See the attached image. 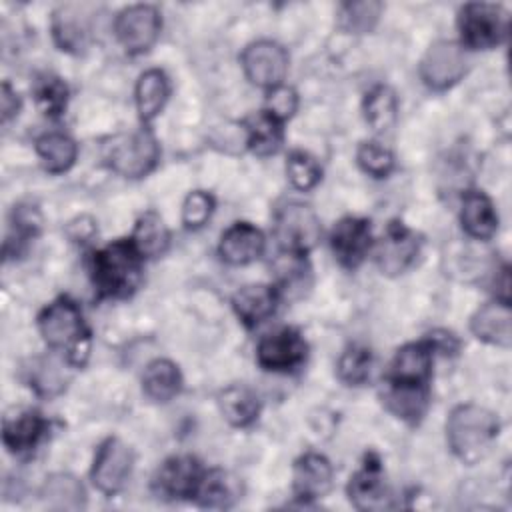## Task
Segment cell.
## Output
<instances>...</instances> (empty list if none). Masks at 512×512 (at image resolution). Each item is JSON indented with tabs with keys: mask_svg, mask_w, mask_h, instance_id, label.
Wrapping results in <instances>:
<instances>
[{
	"mask_svg": "<svg viewBox=\"0 0 512 512\" xmlns=\"http://www.w3.org/2000/svg\"><path fill=\"white\" fill-rule=\"evenodd\" d=\"M498 418L476 404L456 406L446 422V438L450 450L468 464L484 458L496 436H498Z\"/></svg>",
	"mask_w": 512,
	"mask_h": 512,
	"instance_id": "6da1fadb",
	"label": "cell"
},
{
	"mask_svg": "<svg viewBox=\"0 0 512 512\" xmlns=\"http://www.w3.org/2000/svg\"><path fill=\"white\" fill-rule=\"evenodd\" d=\"M142 278V256L130 240H116L92 256V282L100 296L126 298Z\"/></svg>",
	"mask_w": 512,
	"mask_h": 512,
	"instance_id": "7a4b0ae2",
	"label": "cell"
},
{
	"mask_svg": "<svg viewBox=\"0 0 512 512\" xmlns=\"http://www.w3.org/2000/svg\"><path fill=\"white\" fill-rule=\"evenodd\" d=\"M38 328L44 342L54 350H66L68 360L82 366L88 356L90 332L84 326L78 304L66 296L54 300L38 318Z\"/></svg>",
	"mask_w": 512,
	"mask_h": 512,
	"instance_id": "3957f363",
	"label": "cell"
},
{
	"mask_svg": "<svg viewBox=\"0 0 512 512\" xmlns=\"http://www.w3.org/2000/svg\"><path fill=\"white\" fill-rule=\"evenodd\" d=\"M102 156L120 176L140 178L156 166L160 148L148 130H136L108 138L102 146Z\"/></svg>",
	"mask_w": 512,
	"mask_h": 512,
	"instance_id": "277c9868",
	"label": "cell"
},
{
	"mask_svg": "<svg viewBox=\"0 0 512 512\" xmlns=\"http://www.w3.org/2000/svg\"><path fill=\"white\" fill-rule=\"evenodd\" d=\"M462 42L468 48H494L508 34V14L498 4L472 2L460 10L458 18Z\"/></svg>",
	"mask_w": 512,
	"mask_h": 512,
	"instance_id": "5b68a950",
	"label": "cell"
},
{
	"mask_svg": "<svg viewBox=\"0 0 512 512\" xmlns=\"http://www.w3.org/2000/svg\"><path fill=\"white\" fill-rule=\"evenodd\" d=\"M274 232L286 252L306 254L320 240L322 228L316 212L302 202H288L276 210Z\"/></svg>",
	"mask_w": 512,
	"mask_h": 512,
	"instance_id": "8992f818",
	"label": "cell"
},
{
	"mask_svg": "<svg viewBox=\"0 0 512 512\" xmlns=\"http://www.w3.org/2000/svg\"><path fill=\"white\" fill-rule=\"evenodd\" d=\"M162 28L160 12L148 4H134L124 8L114 22L118 42L130 54H142L152 48Z\"/></svg>",
	"mask_w": 512,
	"mask_h": 512,
	"instance_id": "52a82bcc",
	"label": "cell"
},
{
	"mask_svg": "<svg viewBox=\"0 0 512 512\" xmlns=\"http://www.w3.org/2000/svg\"><path fill=\"white\" fill-rule=\"evenodd\" d=\"M242 68L252 84L272 90L286 78L288 54L278 42L258 40L244 48Z\"/></svg>",
	"mask_w": 512,
	"mask_h": 512,
	"instance_id": "ba28073f",
	"label": "cell"
},
{
	"mask_svg": "<svg viewBox=\"0 0 512 512\" xmlns=\"http://www.w3.org/2000/svg\"><path fill=\"white\" fill-rule=\"evenodd\" d=\"M134 464V454L130 446H126L118 438H108L100 444L94 464H92V482L102 494H116L126 484Z\"/></svg>",
	"mask_w": 512,
	"mask_h": 512,
	"instance_id": "9c48e42d",
	"label": "cell"
},
{
	"mask_svg": "<svg viewBox=\"0 0 512 512\" xmlns=\"http://www.w3.org/2000/svg\"><path fill=\"white\" fill-rule=\"evenodd\" d=\"M466 72V56L460 44L450 40L434 42L422 58L420 76L426 86L444 90L458 82Z\"/></svg>",
	"mask_w": 512,
	"mask_h": 512,
	"instance_id": "30bf717a",
	"label": "cell"
},
{
	"mask_svg": "<svg viewBox=\"0 0 512 512\" xmlns=\"http://www.w3.org/2000/svg\"><path fill=\"white\" fill-rule=\"evenodd\" d=\"M306 350V342L298 330L282 328L258 342L256 360L264 370L288 372L304 362Z\"/></svg>",
	"mask_w": 512,
	"mask_h": 512,
	"instance_id": "8fae6325",
	"label": "cell"
},
{
	"mask_svg": "<svg viewBox=\"0 0 512 512\" xmlns=\"http://www.w3.org/2000/svg\"><path fill=\"white\" fill-rule=\"evenodd\" d=\"M330 246L336 260L346 268H356L372 246L370 222L364 218H342L330 236Z\"/></svg>",
	"mask_w": 512,
	"mask_h": 512,
	"instance_id": "7c38bea8",
	"label": "cell"
},
{
	"mask_svg": "<svg viewBox=\"0 0 512 512\" xmlns=\"http://www.w3.org/2000/svg\"><path fill=\"white\" fill-rule=\"evenodd\" d=\"M420 252L418 236L402 222H392L378 246V268L382 274L394 276L404 272Z\"/></svg>",
	"mask_w": 512,
	"mask_h": 512,
	"instance_id": "4fadbf2b",
	"label": "cell"
},
{
	"mask_svg": "<svg viewBox=\"0 0 512 512\" xmlns=\"http://www.w3.org/2000/svg\"><path fill=\"white\" fill-rule=\"evenodd\" d=\"M202 468L192 456L168 458L156 474V490L166 498H192L202 482Z\"/></svg>",
	"mask_w": 512,
	"mask_h": 512,
	"instance_id": "5bb4252c",
	"label": "cell"
},
{
	"mask_svg": "<svg viewBox=\"0 0 512 512\" xmlns=\"http://www.w3.org/2000/svg\"><path fill=\"white\" fill-rule=\"evenodd\" d=\"M434 348L428 340L402 346L390 366L388 382L404 386H426L432 372Z\"/></svg>",
	"mask_w": 512,
	"mask_h": 512,
	"instance_id": "9a60e30c",
	"label": "cell"
},
{
	"mask_svg": "<svg viewBox=\"0 0 512 512\" xmlns=\"http://www.w3.org/2000/svg\"><path fill=\"white\" fill-rule=\"evenodd\" d=\"M348 496L358 510H384L392 506V496L376 458L366 460V464L350 478Z\"/></svg>",
	"mask_w": 512,
	"mask_h": 512,
	"instance_id": "2e32d148",
	"label": "cell"
},
{
	"mask_svg": "<svg viewBox=\"0 0 512 512\" xmlns=\"http://www.w3.org/2000/svg\"><path fill=\"white\" fill-rule=\"evenodd\" d=\"M218 252L222 260L228 264H234V266L250 264L262 256L264 236L256 226L248 222H236L222 234Z\"/></svg>",
	"mask_w": 512,
	"mask_h": 512,
	"instance_id": "e0dca14e",
	"label": "cell"
},
{
	"mask_svg": "<svg viewBox=\"0 0 512 512\" xmlns=\"http://www.w3.org/2000/svg\"><path fill=\"white\" fill-rule=\"evenodd\" d=\"M470 330L482 342L508 348L512 344L510 304L504 300L484 304L474 312L470 320Z\"/></svg>",
	"mask_w": 512,
	"mask_h": 512,
	"instance_id": "ac0fdd59",
	"label": "cell"
},
{
	"mask_svg": "<svg viewBox=\"0 0 512 512\" xmlns=\"http://www.w3.org/2000/svg\"><path fill=\"white\" fill-rule=\"evenodd\" d=\"M332 488V466L316 452L300 456L294 464V492L302 500H316Z\"/></svg>",
	"mask_w": 512,
	"mask_h": 512,
	"instance_id": "d6986e66",
	"label": "cell"
},
{
	"mask_svg": "<svg viewBox=\"0 0 512 512\" xmlns=\"http://www.w3.org/2000/svg\"><path fill=\"white\" fill-rule=\"evenodd\" d=\"M84 6L66 4L54 12L52 34L56 44L68 52H80L90 38V16Z\"/></svg>",
	"mask_w": 512,
	"mask_h": 512,
	"instance_id": "ffe728a7",
	"label": "cell"
},
{
	"mask_svg": "<svg viewBox=\"0 0 512 512\" xmlns=\"http://www.w3.org/2000/svg\"><path fill=\"white\" fill-rule=\"evenodd\" d=\"M46 420L36 410H24L18 416L4 418L2 440L12 454L32 452L44 436Z\"/></svg>",
	"mask_w": 512,
	"mask_h": 512,
	"instance_id": "44dd1931",
	"label": "cell"
},
{
	"mask_svg": "<svg viewBox=\"0 0 512 512\" xmlns=\"http://www.w3.org/2000/svg\"><path fill=\"white\" fill-rule=\"evenodd\" d=\"M276 302H278L276 290L266 284L244 286L232 296V308L248 328L272 316L276 310Z\"/></svg>",
	"mask_w": 512,
	"mask_h": 512,
	"instance_id": "7402d4cb",
	"label": "cell"
},
{
	"mask_svg": "<svg viewBox=\"0 0 512 512\" xmlns=\"http://www.w3.org/2000/svg\"><path fill=\"white\" fill-rule=\"evenodd\" d=\"M460 222L468 236L476 240L492 238L498 228V216L494 212L492 200L484 192H466L462 198Z\"/></svg>",
	"mask_w": 512,
	"mask_h": 512,
	"instance_id": "603a6c76",
	"label": "cell"
},
{
	"mask_svg": "<svg viewBox=\"0 0 512 512\" xmlns=\"http://www.w3.org/2000/svg\"><path fill=\"white\" fill-rule=\"evenodd\" d=\"M182 388V376L174 362L166 358L152 360L142 374V390L154 402L172 400Z\"/></svg>",
	"mask_w": 512,
	"mask_h": 512,
	"instance_id": "cb8c5ba5",
	"label": "cell"
},
{
	"mask_svg": "<svg viewBox=\"0 0 512 512\" xmlns=\"http://www.w3.org/2000/svg\"><path fill=\"white\" fill-rule=\"evenodd\" d=\"M220 412L222 416L238 428L250 426L258 414H260V400L256 396V392L244 384H232L228 386L220 398Z\"/></svg>",
	"mask_w": 512,
	"mask_h": 512,
	"instance_id": "d4e9b609",
	"label": "cell"
},
{
	"mask_svg": "<svg viewBox=\"0 0 512 512\" xmlns=\"http://www.w3.org/2000/svg\"><path fill=\"white\" fill-rule=\"evenodd\" d=\"M170 94V86H168V78L162 70L152 68L146 70L144 74H140L138 82H136V106H138V114L144 122L154 120L160 110L164 108L166 100Z\"/></svg>",
	"mask_w": 512,
	"mask_h": 512,
	"instance_id": "484cf974",
	"label": "cell"
},
{
	"mask_svg": "<svg viewBox=\"0 0 512 512\" xmlns=\"http://www.w3.org/2000/svg\"><path fill=\"white\" fill-rule=\"evenodd\" d=\"M248 148L258 156H270L282 146V120L272 116L268 110H260L246 118Z\"/></svg>",
	"mask_w": 512,
	"mask_h": 512,
	"instance_id": "4316f807",
	"label": "cell"
},
{
	"mask_svg": "<svg viewBox=\"0 0 512 512\" xmlns=\"http://www.w3.org/2000/svg\"><path fill=\"white\" fill-rule=\"evenodd\" d=\"M384 402L390 412L408 422H418L428 406L426 386H404L388 382L384 390Z\"/></svg>",
	"mask_w": 512,
	"mask_h": 512,
	"instance_id": "83f0119b",
	"label": "cell"
},
{
	"mask_svg": "<svg viewBox=\"0 0 512 512\" xmlns=\"http://www.w3.org/2000/svg\"><path fill=\"white\" fill-rule=\"evenodd\" d=\"M238 496H240L238 480L230 472H224L220 468L204 474L196 492L198 502L208 508H228L238 500Z\"/></svg>",
	"mask_w": 512,
	"mask_h": 512,
	"instance_id": "f1b7e54d",
	"label": "cell"
},
{
	"mask_svg": "<svg viewBox=\"0 0 512 512\" xmlns=\"http://www.w3.org/2000/svg\"><path fill=\"white\" fill-rule=\"evenodd\" d=\"M130 242L142 258H154L168 248L170 234L164 220L156 212H146L138 218Z\"/></svg>",
	"mask_w": 512,
	"mask_h": 512,
	"instance_id": "f546056e",
	"label": "cell"
},
{
	"mask_svg": "<svg viewBox=\"0 0 512 512\" xmlns=\"http://www.w3.org/2000/svg\"><path fill=\"white\" fill-rule=\"evenodd\" d=\"M84 496V486L70 474H52L42 486L44 502L56 510H80Z\"/></svg>",
	"mask_w": 512,
	"mask_h": 512,
	"instance_id": "4dcf8cb0",
	"label": "cell"
},
{
	"mask_svg": "<svg viewBox=\"0 0 512 512\" xmlns=\"http://www.w3.org/2000/svg\"><path fill=\"white\" fill-rule=\"evenodd\" d=\"M36 152L44 168L52 174L66 172L76 160V142L60 132L44 134L36 140Z\"/></svg>",
	"mask_w": 512,
	"mask_h": 512,
	"instance_id": "1f68e13d",
	"label": "cell"
},
{
	"mask_svg": "<svg viewBox=\"0 0 512 512\" xmlns=\"http://www.w3.org/2000/svg\"><path fill=\"white\" fill-rule=\"evenodd\" d=\"M398 102L388 86L372 88L364 98V118L374 132H388L396 122Z\"/></svg>",
	"mask_w": 512,
	"mask_h": 512,
	"instance_id": "d6a6232c",
	"label": "cell"
},
{
	"mask_svg": "<svg viewBox=\"0 0 512 512\" xmlns=\"http://www.w3.org/2000/svg\"><path fill=\"white\" fill-rule=\"evenodd\" d=\"M272 268L276 272V282L282 292H286V294L298 292L300 294L308 286L310 266H308L304 254L284 250V254H280L274 260Z\"/></svg>",
	"mask_w": 512,
	"mask_h": 512,
	"instance_id": "836d02e7",
	"label": "cell"
},
{
	"mask_svg": "<svg viewBox=\"0 0 512 512\" xmlns=\"http://www.w3.org/2000/svg\"><path fill=\"white\" fill-rule=\"evenodd\" d=\"M372 352L366 346H350L342 352L338 360V376L350 386H360L370 378Z\"/></svg>",
	"mask_w": 512,
	"mask_h": 512,
	"instance_id": "e575fe53",
	"label": "cell"
},
{
	"mask_svg": "<svg viewBox=\"0 0 512 512\" xmlns=\"http://www.w3.org/2000/svg\"><path fill=\"white\" fill-rule=\"evenodd\" d=\"M34 98L44 114L60 116L68 102V86L54 74H44L34 84Z\"/></svg>",
	"mask_w": 512,
	"mask_h": 512,
	"instance_id": "d590c367",
	"label": "cell"
},
{
	"mask_svg": "<svg viewBox=\"0 0 512 512\" xmlns=\"http://www.w3.org/2000/svg\"><path fill=\"white\" fill-rule=\"evenodd\" d=\"M382 12L380 2H350L340 8V26L348 32H370Z\"/></svg>",
	"mask_w": 512,
	"mask_h": 512,
	"instance_id": "8d00e7d4",
	"label": "cell"
},
{
	"mask_svg": "<svg viewBox=\"0 0 512 512\" xmlns=\"http://www.w3.org/2000/svg\"><path fill=\"white\" fill-rule=\"evenodd\" d=\"M286 172L290 182L300 190L314 188L322 178V168L316 162V158H312L308 152H302V150H294L288 156Z\"/></svg>",
	"mask_w": 512,
	"mask_h": 512,
	"instance_id": "74e56055",
	"label": "cell"
},
{
	"mask_svg": "<svg viewBox=\"0 0 512 512\" xmlns=\"http://www.w3.org/2000/svg\"><path fill=\"white\" fill-rule=\"evenodd\" d=\"M356 158H358V164L362 166V170L374 178H384L394 168L392 152L386 146H382L380 142H362Z\"/></svg>",
	"mask_w": 512,
	"mask_h": 512,
	"instance_id": "f35d334b",
	"label": "cell"
},
{
	"mask_svg": "<svg viewBox=\"0 0 512 512\" xmlns=\"http://www.w3.org/2000/svg\"><path fill=\"white\" fill-rule=\"evenodd\" d=\"M214 212V198L208 192L194 190L186 196L182 206V222L186 228L196 230L202 228Z\"/></svg>",
	"mask_w": 512,
	"mask_h": 512,
	"instance_id": "ab89813d",
	"label": "cell"
},
{
	"mask_svg": "<svg viewBox=\"0 0 512 512\" xmlns=\"http://www.w3.org/2000/svg\"><path fill=\"white\" fill-rule=\"evenodd\" d=\"M296 106H298L296 92L284 84L272 88L266 98V110L282 122L296 112Z\"/></svg>",
	"mask_w": 512,
	"mask_h": 512,
	"instance_id": "60d3db41",
	"label": "cell"
},
{
	"mask_svg": "<svg viewBox=\"0 0 512 512\" xmlns=\"http://www.w3.org/2000/svg\"><path fill=\"white\" fill-rule=\"evenodd\" d=\"M20 110V100L16 96V92H12V88L8 86V82L2 84V120L8 122L12 116H16Z\"/></svg>",
	"mask_w": 512,
	"mask_h": 512,
	"instance_id": "b9f144b4",
	"label": "cell"
},
{
	"mask_svg": "<svg viewBox=\"0 0 512 512\" xmlns=\"http://www.w3.org/2000/svg\"><path fill=\"white\" fill-rule=\"evenodd\" d=\"M428 342L434 350H442L444 354H452L458 350V340L450 332H434L430 334Z\"/></svg>",
	"mask_w": 512,
	"mask_h": 512,
	"instance_id": "7bdbcfd3",
	"label": "cell"
}]
</instances>
